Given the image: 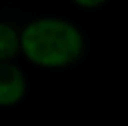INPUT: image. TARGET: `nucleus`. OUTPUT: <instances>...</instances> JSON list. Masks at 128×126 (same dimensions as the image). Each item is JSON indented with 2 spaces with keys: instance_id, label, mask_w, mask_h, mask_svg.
<instances>
[{
  "instance_id": "obj_1",
  "label": "nucleus",
  "mask_w": 128,
  "mask_h": 126,
  "mask_svg": "<svg viewBox=\"0 0 128 126\" xmlns=\"http://www.w3.org/2000/svg\"><path fill=\"white\" fill-rule=\"evenodd\" d=\"M20 52L37 67L61 69L78 61L84 52V35L78 26L58 17H43L19 32Z\"/></svg>"
},
{
  "instance_id": "obj_4",
  "label": "nucleus",
  "mask_w": 128,
  "mask_h": 126,
  "mask_svg": "<svg viewBox=\"0 0 128 126\" xmlns=\"http://www.w3.org/2000/svg\"><path fill=\"white\" fill-rule=\"evenodd\" d=\"M74 6L84 7V9H93V7L104 6V0H74Z\"/></svg>"
},
{
  "instance_id": "obj_2",
  "label": "nucleus",
  "mask_w": 128,
  "mask_h": 126,
  "mask_svg": "<svg viewBox=\"0 0 128 126\" xmlns=\"http://www.w3.org/2000/svg\"><path fill=\"white\" fill-rule=\"evenodd\" d=\"M26 76L15 63H0V108H11L22 100Z\"/></svg>"
},
{
  "instance_id": "obj_3",
  "label": "nucleus",
  "mask_w": 128,
  "mask_h": 126,
  "mask_svg": "<svg viewBox=\"0 0 128 126\" xmlns=\"http://www.w3.org/2000/svg\"><path fill=\"white\" fill-rule=\"evenodd\" d=\"M20 52L19 32L11 24L0 20V63H11V59Z\"/></svg>"
}]
</instances>
